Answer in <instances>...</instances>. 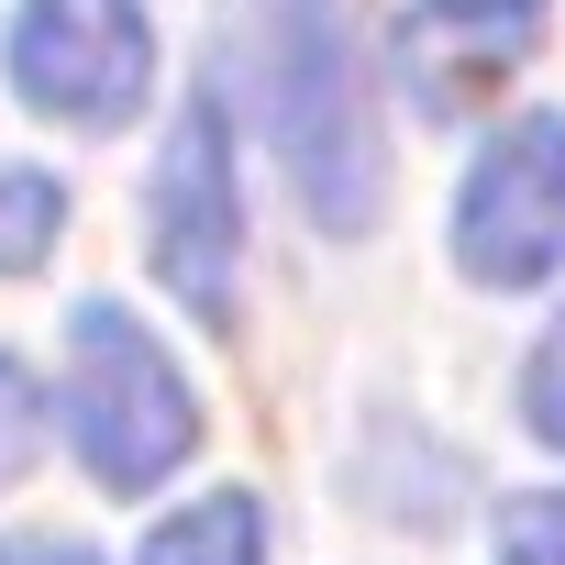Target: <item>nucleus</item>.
Masks as SVG:
<instances>
[{
  "label": "nucleus",
  "mask_w": 565,
  "mask_h": 565,
  "mask_svg": "<svg viewBox=\"0 0 565 565\" xmlns=\"http://www.w3.org/2000/svg\"><path fill=\"white\" fill-rule=\"evenodd\" d=\"M233 34L255 45V111H266V145L289 167L300 211L344 244L377 233L388 156H377V111H366L344 0H233Z\"/></svg>",
  "instance_id": "obj_1"
},
{
  "label": "nucleus",
  "mask_w": 565,
  "mask_h": 565,
  "mask_svg": "<svg viewBox=\"0 0 565 565\" xmlns=\"http://www.w3.org/2000/svg\"><path fill=\"white\" fill-rule=\"evenodd\" d=\"M67 444H78V466L111 488V499H145L156 477H178L189 466V444H200V399H189V377H178V355L134 322V311H111V300H78V322H67Z\"/></svg>",
  "instance_id": "obj_2"
},
{
  "label": "nucleus",
  "mask_w": 565,
  "mask_h": 565,
  "mask_svg": "<svg viewBox=\"0 0 565 565\" xmlns=\"http://www.w3.org/2000/svg\"><path fill=\"white\" fill-rule=\"evenodd\" d=\"M145 244L156 277L189 300V322L233 333V277H244V189H233V134H222V89H189L145 189Z\"/></svg>",
  "instance_id": "obj_3"
},
{
  "label": "nucleus",
  "mask_w": 565,
  "mask_h": 565,
  "mask_svg": "<svg viewBox=\"0 0 565 565\" xmlns=\"http://www.w3.org/2000/svg\"><path fill=\"white\" fill-rule=\"evenodd\" d=\"M12 89L34 122L122 134L156 89V12L145 0H23L12 12Z\"/></svg>",
  "instance_id": "obj_4"
},
{
  "label": "nucleus",
  "mask_w": 565,
  "mask_h": 565,
  "mask_svg": "<svg viewBox=\"0 0 565 565\" xmlns=\"http://www.w3.org/2000/svg\"><path fill=\"white\" fill-rule=\"evenodd\" d=\"M455 266L477 289H532L565 266V111L488 134V156L455 189Z\"/></svg>",
  "instance_id": "obj_5"
},
{
  "label": "nucleus",
  "mask_w": 565,
  "mask_h": 565,
  "mask_svg": "<svg viewBox=\"0 0 565 565\" xmlns=\"http://www.w3.org/2000/svg\"><path fill=\"white\" fill-rule=\"evenodd\" d=\"M543 34V0H411L399 12V78L422 111H466L477 89H499Z\"/></svg>",
  "instance_id": "obj_6"
},
{
  "label": "nucleus",
  "mask_w": 565,
  "mask_h": 565,
  "mask_svg": "<svg viewBox=\"0 0 565 565\" xmlns=\"http://www.w3.org/2000/svg\"><path fill=\"white\" fill-rule=\"evenodd\" d=\"M145 565H266V510H255L244 488L189 499V510H167V521L145 532Z\"/></svg>",
  "instance_id": "obj_7"
},
{
  "label": "nucleus",
  "mask_w": 565,
  "mask_h": 565,
  "mask_svg": "<svg viewBox=\"0 0 565 565\" xmlns=\"http://www.w3.org/2000/svg\"><path fill=\"white\" fill-rule=\"evenodd\" d=\"M56 233H67V189H56L45 167H0V277L45 266Z\"/></svg>",
  "instance_id": "obj_8"
},
{
  "label": "nucleus",
  "mask_w": 565,
  "mask_h": 565,
  "mask_svg": "<svg viewBox=\"0 0 565 565\" xmlns=\"http://www.w3.org/2000/svg\"><path fill=\"white\" fill-rule=\"evenodd\" d=\"M34 455H45V388H34L23 355H0V488H12Z\"/></svg>",
  "instance_id": "obj_9"
},
{
  "label": "nucleus",
  "mask_w": 565,
  "mask_h": 565,
  "mask_svg": "<svg viewBox=\"0 0 565 565\" xmlns=\"http://www.w3.org/2000/svg\"><path fill=\"white\" fill-rule=\"evenodd\" d=\"M521 422L565 455V311L543 322V344H532V366H521Z\"/></svg>",
  "instance_id": "obj_10"
},
{
  "label": "nucleus",
  "mask_w": 565,
  "mask_h": 565,
  "mask_svg": "<svg viewBox=\"0 0 565 565\" xmlns=\"http://www.w3.org/2000/svg\"><path fill=\"white\" fill-rule=\"evenodd\" d=\"M499 565H565V488L554 499H521L499 521Z\"/></svg>",
  "instance_id": "obj_11"
},
{
  "label": "nucleus",
  "mask_w": 565,
  "mask_h": 565,
  "mask_svg": "<svg viewBox=\"0 0 565 565\" xmlns=\"http://www.w3.org/2000/svg\"><path fill=\"white\" fill-rule=\"evenodd\" d=\"M0 565H100L89 543H56V532H0Z\"/></svg>",
  "instance_id": "obj_12"
}]
</instances>
